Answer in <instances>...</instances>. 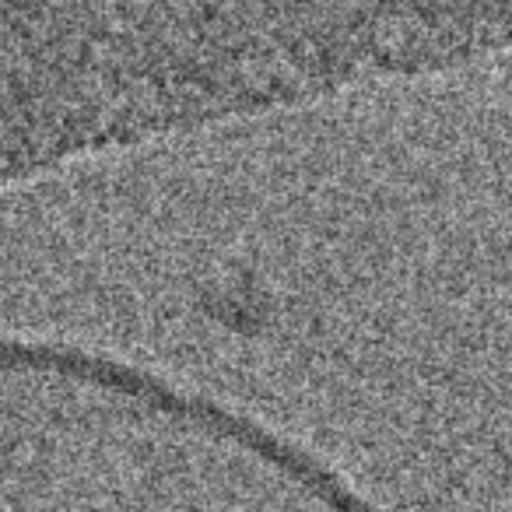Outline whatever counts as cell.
Masks as SVG:
<instances>
[{
  "mask_svg": "<svg viewBox=\"0 0 512 512\" xmlns=\"http://www.w3.org/2000/svg\"><path fill=\"white\" fill-rule=\"evenodd\" d=\"M0 74H4V67H0ZM4 88H8V81H4ZM8 102H11V92H8ZM11 116H15V106H11ZM15 127H18V120H15ZM18 137H22V130H18ZM22 151H25V141H22ZM25 162H29V165H32L29 151H25Z\"/></svg>",
  "mask_w": 512,
  "mask_h": 512,
  "instance_id": "6da1fadb",
  "label": "cell"
}]
</instances>
